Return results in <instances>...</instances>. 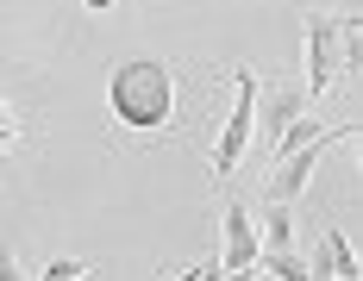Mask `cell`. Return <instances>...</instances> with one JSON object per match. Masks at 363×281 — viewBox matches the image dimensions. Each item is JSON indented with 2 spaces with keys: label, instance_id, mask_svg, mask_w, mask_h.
Segmentation results:
<instances>
[{
  "label": "cell",
  "instance_id": "cell-2",
  "mask_svg": "<svg viewBox=\"0 0 363 281\" xmlns=\"http://www.w3.org/2000/svg\"><path fill=\"white\" fill-rule=\"evenodd\" d=\"M351 25H357V13H307V25H301V57H307L301 94H307V106L326 101L345 81V32Z\"/></svg>",
  "mask_w": 363,
  "mask_h": 281
},
{
  "label": "cell",
  "instance_id": "cell-7",
  "mask_svg": "<svg viewBox=\"0 0 363 281\" xmlns=\"http://www.w3.org/2000/svg\"><path fill=\"white\" fill-rule=\"evenodd\" d=\"M307 275H320V281H357V250H351V238L338 231V225H320V250L307 256Z\"/></svg>",
  "mask_w": 363,
  "mask_h": 281
},
{
  "label": "cell",
  "instance_id": "cell-5",
  "mask_svg": "<svg viewBox=\"0 0 363 281\" xmlns=\"http://www.w3.org/2000/svg\"><path fill=\"white\" fill-rule=\"evenodd\" d=\"M257 250H263L257 212L245 207V200H225V212H219V263H213V275H251Z\"/></svg>",
  "mask_w": 363,
  "mask_h": 281
},
{
  "label": "cell",
  "instance_id": "cell-8",
  "mask_svg": "<svg viewBox=\"0 0 363 281\" xmlns=\"http://www.w3.org/2000/svg\"><path fill=\"white\" fill-rule=\"evenodd\" d=\"M38 275L44 281H82V275H94V263H82V256H50Z\"/></svg>",
  "mask_w": 363,
  "mask_h": 281
},
{
  "label": "cell",
  "instance_id": "cell-6",
  "mask_svg": "<svg viewBox=\"0 0 363 281\" xmlns=\"http://www.w3.org/2000/svg\"><path fill=\"white\" fill-rule=\"evenodd\" d=\"M294 113H307V94H301V88H276V94H263V88H257V132H251L257 156L276 144V132L289 125Z\"/></svg>",
  "mask_w": 363,
  "mask_h": 281
},
{
  "label": "cell",
  "instance_id": "cell-10",
  "mask_svg": "<svg viewBox=\"0 0 363 281\" xmlns=\"http://www.w3.org/2000/svg\"><path fill=\"white\" fill-rule=\"evenodd\" d=\"M13 275H26V269H19V256H13V250H0V281H13Z\"/></svg>",
  "mask_w": 363,
  "mask_h": 281
},
{
  "label": "cell",
  "instance_id": "cell-11",
  "mask_svg": "<svg viewBox=\"0 0 363 281\" xmlns=\"http://www.w3.org/2000/svg\"><path fill=\"white\" fill-rule=\"evenodd\" d=\"M82 6H88V13H107V6H113V0H82Z\"/></svg>",
  "mask_w": 363,
  "mask_h": 281
},
{
  "label": "cell",
  "instance_id": "cell-3",
  "mask_svg": "<svg viewBox=\"0 0 363 281\" xmlns=\"http://www.w3.org/2000/svg\"><path fill=\"white\" fill-rule=\"evenodd\" d=\"M257 69H232V113H225V125H219L213 138V176H238V163L251 156V132H257Z\"/></svg>",
  "mask_w": 363,
  "mask_h": 281
},
{
  "label": "cell",
  "instance_id": "cell-9",
  "mask_svg": "<svg viewBox=\"0 0 363 281\" xmlns=\"http://www.w3.org/2000/svg\"><path fill=\"white\" fill-rule=\"evenodd\" d=\"M13 144H19V119H13V101L0 94V156H6Z\"/></svg>",
  "mask_w": 363,
  "mask_h": 281
},
{
  "label": "cell",
  "instance_id": "cell-1",
  "mask_svg": "<svg viewBox=\"0 0 363 281\" xmlns=\"http://www.w3.org/2000/svg\"><path fill=\"white\" fill-rule=\"evenodd\" d=\"M107 113L132 138H163L182 119V81L163 57H125L107 75Z\"/></svg>",
  "mask_w": 363,
  "mask_h": 281
},
{
  "label": "cell",
  "instance_id": "cell-4",
  "mask_svg": "<svg viewBox=\"0 0 363 281\" xmlns=\"http://www.w3.org/2000/svg\"><path fill=\"white\" fill-rule=\"evenodd\" d=\"M357 132L351 119H338V125H326L320 138H307L301 150H289V156H276V176H269V188H263V200H301L307 194V181H313V169L326 163V150L332 144H345Z\"/></svg>",
  "mask_w": 363,
  "mask_h": 281
}]
</instances>
